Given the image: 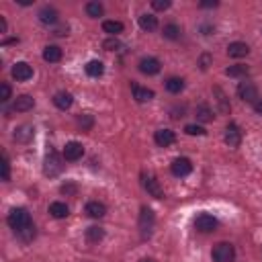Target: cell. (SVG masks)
Listing matches in <instances>:
<instances>
[{
	"label": "cell",
	"instance_id": "obj_11",
	"mask_svg": "<svg viewBox=\"0 0 262 262\" xmlns=\"http://www.w3.org/2000/svg\"><path fill=\"white\" fill-rule=\"evenodd\" d=\"M160 68H162V64H160L158 58H142V60H140V72L146 74V76L158 74Z\"/></svg>",
	"mask_w": 262,
	"mask_h": 262
},
{
	"label": "cell",
	"instance_id": "obj_33",
	"mask_svg": "<svg viewBox=\"0 0 262 262\" xmlns=\"http://www.w3.org/2000/svg\"><path fill=\"white\" fill-rule=\"evenodd\" d=\"M17 238H19V240H23V242H31V240L35 238V225L31 224V225L23 227L21 231H17Z\"/></svg>",
	"mask_w": 262,
	"mask_h": 262
},
{
	"label": "cell",
	"instance_id": "obj_31",
	"mask_svg": "<svg viewBox=\"0 0 262 262\" xmlns=\"http://www.w3.org/2000/svg\"><path fill=\"white\" fill-rule=\"evenodd\" d=\"M103 12H105V6H103L101 2H88V4H86V15L92 17V19L103 17Z\"/></svg>",
	"mask_w": 262,
	"mask_h": 262
},
{
	"label": "cell",
	"instance_id": "obj_10",
	"mask_svg": "<svg viewBox=\"0 0 262 262\" xmlns=\"http://www.w3.org/2000/svg\"><path fill=\"white\" fill-rule=\"evenodd\" d=\"M224 140L229 148H238L242 144V131L240 127L236 125V123H229V125L225 127V135H224Z\"/></svg>",
	"mask_w": 262,
	"mask_h": 262
},
{
	"label": "cell",
	"instance_id": "obj_12",
	"mask_svg": "<svg viewBox=\"0 0 262 262\" xmlns=\"http://www.w3.org/2000/svg\"><path fill=\"white\" fill-rule=\"evenodd\" d=\"M33 135H35V129H33V125H29V123H25V125H19L17 129H15V142H19V144H29L31 140H33Z\"/></svg>",
	"mask_w": 262,
	"mask_h": 262
},
{
	"label": "cell",
	"instance_id": "obj_40",
	"mask_svg": "<svg viewBox=\"0 0 262 262\" xmlns=\"http://www.w3.org/2000/svg\"><path fill=\"white\" fill-rule=\"evenodd\" d=\"M170 0H154V2H151V6H154L156 10H168L170 8Z\"/></svg>",
	"mask_w": 262,
	"mask_h": 262
},
{
	"label": "cell",
	"instance_id": "obj_29",
	"mask_svg": "<svg viewBox=\"0 0 262 262\" xmlns=\"http://www.w3.org/2000/svg\"><path fill=\"white\" fill-rule=\"evenodd\" d=\"M195 115H197V119H199L201 123H209V121H213V111H211V107H209V105H199V107H197V111H195Z\"/></svg>",
	"mask_w": 262,
	"mask_h": 262
},
{
	"label": "cell",
	"instance_id": "obj_5",
	"mask_svg": "<svg viewBox=\"0 0 262 262\" xmlns=\"http://www.w3.org/2000/svg\"><path fill=\"white\" fill-rule=\"evenodd\" d=\"M64 168V164H62V158L58 156V151H49L47 158H45V174L47 176H58Z\"/></svg>",
	"mask_w": 262,
	"mask_h": 262
},
{
	"label": "cell",
	"instance_id": "obj_30",
	"mask_svg": "<svg viewBox=\"0 0 262 262\" xmlns=\"http://www.w3.org/2000/svg\"><path fill=\"white\" fill-rule=\"evenodd\" d=\"M185 88V80L183 78H178V76H172V78H168L166 80V90L168 92H172V94H178Z\"/></svg>",
	"mask_w": 262,
	"mask_h": 262
},
{
	"label": "cell",
	"instance_id": "obj_22",
	"mask_svg": "<svg viewBox=\"0 0 262 262\" xmlns=\"http://www.w3.org/2000/svg\"><path fill=\"white\" fill-rule=\"evenodd\" d=\"M86 74L90 76V78H101L103 74H105V64L101 62V60H90L88 64H86Z\"/></svg>",
	"mask_w": 262,
	"mask_h": 262
},
{
	"label": "cell",
	"instance_id": "obj_32",
	"mask_svg": "<svg viewBox=\"0 0 262 262\" xmlns=\"http://www.w3.org/2000/svg\"><path fill=\"white\" fill-rule=\"evenodd\" d=\"M225 74H227V76H231V78L248 76V68H246V66H242V64H236V66H229L227 70H225Z\"/></svg>",
	"mask_w": 262,
	"mask_h": 262
},
{
	"label": "cell",
	"instance_id": "obj_4",
	"mask_svg": "<svg viewBox=\"0 0 262 262\" xmlns=\"http://www.w3.org/2000/svg\"><path fill=\"white\" fill-rule=\"evenodd\" d=\"M238 96H240L244 103L256 105V103H258V88L252 84V82H240V86H238Z\"/></svg>",
	"mask_w": 262,
	"mask_h": 262
},
{
	"label": "cell",
	"instance_id": "obj_25",
	"mask_svg": "<svg viewBox=\"0 0 262 262\" xmlns=\"http://www.w3.org/2000/svg\"><path fill=\"white\" fill-rule=\"evenodd\" d=\"M103 238H105V229H103V227L90 225V227L86 229V240H88L90 244H99Z\"/></svg>",
	"mask_w": 262,
	"mask_h": 262
},
{
	"label": "cell",
	"instance_id": "obj_19",
	"mask_svg": "<svg viewBox=\"0 0 262 262\" xmlns=\"http://www.w3.org/2000/svg\"><path fill=\"white\" fill-rule=\"evenodd\" d=\"M86 213L92 219H101L107 215V205L101 201H90V203H86Z\"/></svg>",
	"mask_w": 262,
	"mask_h": 262
},
{
	"label": "cell",
	"instance_id": "obj_47",
	"mask_svg": "<svg viewBox=\"0 0 262 262\" xmlns=\"http://www.w3.org/2000/svg\"><path fill=\"white\" fill-rule=\"evenodd\" d=\"M140 262H156V260H154V258H142Z\"/></svg>",
	"mask_w": 262,
	"mask_h": 262
},
{
	"label": "cell",
	"instance_id": "obj_1",
	"mask_svg": "<svg viewBox=\"0 0 262 262\" xmlns=\"http://www.w3.org/2000/svg\"><path fill=\"white\" fill-rule=\"evenodd\" d=\"M6 224L15 229V233L17 231H21L23 227H27V225H31L33 222H31V215H29V211L25 209V207H15L10 213H8V217H6Z\"/></svg>",
	"mask_w": 262,
	"mask_h": 262
},
{
	"label": "cell",
	"instance_id": "obj_16",
	"mask_svg": "<svg viewBox=\"0 0 262 262\" xmlns=\"http://www.w3.org/2000/svg\"><path fill=\"white\" fill-rule=\"evenodd\" d=\"M58 17H60V12L53 6H43V8L39 10V21L43 23V25H56L60 21Z\"/></svg>",
	"mask_w": 262,
	"mask_h": 262
},
{
	"label": "cell",
	"instance_id": "obj_17",
	"mask_svg": "<svg viewBox=\"0 0 262 262\" xmlns=\"http://www.w3.org/2000/svg\"><path fill=\"white\" fill-rule=\"evenodd\" d=\"M12 107H15V111H19V113H27L35 107V99L31 94H21V96H17V101Z\"/></svg>",
	"mask_w": 262,
	"mask_h": 262
},
{
	"label": "cell",
	"instance_id": "obj_13",
	"mask_svg": "<svg viewBox=\"0 0 262 262\" xmlns=\"http://www.w3.org/2000/svg\"><path fill=\"white\" fill-rule=\"evenodd\" d=\"M144 188L148 190V195H151L154 199H162L164 197V190H162L160 183L156 181L154 176H144Z\"/></svg>",
	"mask_w": 262,
	"mask_h": 262
},
{
	"label": "cell",
	"instance_id": "obj_23",
	"mask_svg": "<svg viewBox=\"0 0 262 262\" xmlns=\"http://www.w3.org/2000/svg\"><path fill=\"white\" fill-rule=\"evenodd\" d=\"M43 60L49 62V64L60 62V60H62V49H60L58 45H47V47L43 49Z\"/></svg>",
	"mask_w": 262,
	"mask_h": 262
},
{
	"label": "cell",
	"instance_id": "obj_24",
	"mask_svg": "<svg viewBox=\"0 0 262 262\" xmlns=\"http://www.w3.org/2000/svg\"><path fill=\"white\" fill-rule=\"evenodd\" d=\"M181 27H178L176 23H168V25H164V29H162V35L170 39V41H176V39H181Z\"/></svg>",
	"mask_w": 262,
	"mask_h": 262
},
{
	"label": "cell",
	"instance_id": "obj_14",
	"mask_svg": "<svg viewBox=\"0 0 262 262\" xmlns=\"http://www.w3.org/2000/svg\"><path fill=\"white\" fill-rule=\"evenodd\" d=\"M174 140H176V135H174V131H170V129H158V131L154 133V142H156L160 148L172 146Z\"/></svg>",
	"mask_w": 262,
	"mask_h": 262
},
{
	"label": "cell",
	"instance_id": "obj_2",
	"mask_svg": "<svg viewBox=\"0 0 262 262\" xmlns=\"http://www.w3.org/2000/svg\"><path fill=\"white\" fill-rule=\"evenodd\" d=\"M213 260L215 262H233L236 260V250L229 242H219L215 248H213Z\"/></svg>",
	"mask_w": 262,
	"mask_h": 262
},
{
	"label": "cell",
	"instance_id": "obj_28",
	"mask_svg": "<svg viewBox=\"0 0 262 262\" xmlns=\"http://www.w3.org/2000/svg\"><path fill=\"white\" fill-rule=\"evenodd\" d=\"M140 27H142L144 31L150 33V31H154L156 27H158V19H156L154 15H148V12H146V15L140 17Z\"/></svg>",
	"mask_w": 262,
	"mask_h": 262
},
{
	"label": "cell",
	"instance_id": "obj_38",
	"mask_svg": "<svg viewBox=\"0 0 262 262\" xmlns=\"http://www.w3.org/2000/svg\"><path fill=\"white\" fill-rule=\"evenodd\" d=\"M76 190H78V187L74 185V183H66V185H62V188H60V192L62 195H76Z\"/></svg>",
	"mask_w": 262,
	"mask_h": 262
},
{
	"label": "cell",
	"instance_id": "obj_39",
	"mask_svg": "<svg viewBox=\"0 0 262 262\" xmlns=\"http://www.w3.org/2000/svg\"><path fill=\"white\" fill-rule=\"evenodd\" d=\"M185 131H187V135H205V129L201 125H187Z\"/></svg>",
	"mask_w": 262,
	"mask_h": 262
},
{
	"label": "cell",
	"instance_id": "obj_44",
	"mask_svg": "<svg viewBox=\"0 0 262 262\" xmlns=\"http://www.w3.org/2000/svg\"><path fill=\"white\" fill-rule=\"evenodd\" d=\"M0 33H6V21H4V17H0Z\"/></svg>",
	"mask_w": 262,
	"mask_h": 262
},
{
	"label": "cell",
	"instance_id": "obj_46",
	"mask_svg": "<svg viewBox=\"0 0 262 262\" xmlns=\"http://www.w3.org/2000/svg\"><path fill=\"white\" fill-rule=\"evenodd\" d=\"M254 111H256L258 115H262V101H258V103L254 105Z\"/></svg>",
	"mask_w": 262,
	"mask_h": 262
},
{
	"label": "cell",
	"instance_id": "obj_20",
	"mask_svg": "<svg viewBox=\"0 0 262 262\" xmlns=\"http://www.w3.org/2000/svg\"><path fill=\"white\" fill-rule=\"evenodd\" d=\"M49 215L56 217V219H64V217L70 215V207H68L66 203H62V201H53L49 205Z\"/></svg>",
	"mask_w": 262,
	"mask_h": 262
},
{
	"label": "cell",
	"instance_id": "obj_34",
	"mask_svg": "<svg viewBox=\"0 0 262 262\" xmlns=\"http://www.w3.org/2000/svg\"><path fill=\"white\" fill-rule=\"evenodd\" d=\"M92 123H94V119H92V115H88V113H84V115L78 117V125H80L82 131H88V129L92 127Z\"/></svg>",
	"mask_w": 262,
	"mask_h": 262
},
{
	"label": "cell",
	"instance_id": "obj_15",
	"mask_svg": "<svg viewBox=\"0 0 262 262\" xmlns=\"http://www.w3.org/2000/svg\"><path fill=\"white\" fill-rule=\"evenodd\" d=\"M250 53V47H248L244 41H233V43L227 45V56L229 58H246Z\"/></svg>",
	"mask_w": 262,
	"mask_h": 262
},
{
	"label": "cell",
	"instance_id": "obj_9",
	"mask_svg": "<svg viewBox=\"0 0 262 262\" xmlns=\"http://www.w3.org/2000/svg\"><path fill=\"white\" fill-rule=\"evenodd\" d=\"M12 78L17 82H27L33 78V68L27 62H17L15 68H12Z\"/></svg>",
	"mask_w": 262,
	"mask_h": 262
},
{
	"label": "cell",
	"instance_id": "obj_21",
	"mask_svg": "<svg viewBox=\"0 0 262 262\" xmlns=\"http://www.w3.org/2000/svg\"><path fill=\"white\" fill-rule=\"evenodd\" d=\"M131 90H133V99H135L137 103H150L151 99H154V90H150V88H144V86L133 84Z\"/></svg>",
	"mask_w": 262,
	"mask_h": 262
},
{
	"label": "cell",
	"instance_id": "obj_41",
	"mask_svg": "<svg viewBox=\"0 0 262 262\" xmlns=\"http://www.w3.org/2000/svg\"><path fill=\"white\" fill-rule=\"evenodd\" d=\"M68 29H70V27H68V25H60V27H56V31H53V35L64 37V35H68Z\"/></svg>",
	"mask_w": 262,
	"mask_h": 262
},
{
	"label": "cell",
	"instance_id": "obj_35",
	"mask_svg": "<svg viewBox=\"0 0 262 262\" xmlns=\"http://www.w3.org/2000/svg\"><path fill=\"white\" fill-rule=\"evenodd\" d=\"M103 47H105L107 51H117V49L121 47V43H119L117 37H109V39L103 41Z\"/></svg>",
	"mask_w": 262,
	"mask_h": 262
},
{
	"label": "cell",
	"instance_id": "obj_42",
	"mask_svg": "<svg viewBox=\"0 0 262 262\" xmlns=\"http://www.w3.org/2000/svg\"><path fill=\"white\" fill-rule=\"evenodd\" d=\"M183 113H185V107H174V109H172V119H181V117H185Z\"/></svg>",
	"mask_w": 262,
	"mask_h": 262
},
{
	"label": "cell",
	"instance_id": "obj_26",
	"mask_svg": "<svg viewBox=\"0 0 262 262\" xmlns=\"http://www.w3.org/2000/svg\"><path fill=\"white\" fill-rule=\"evenodd\" d=\"M213 94L217 96V105H219V111H222L224 115H227L229 113V103H227V96H225V92L219 88V86H215L213 88Z\"/></svg>",
	"mask_w": 262,
	"mask_h": 262
},
{
	"label": "cell",
	"instance_id": "obj_7",
	"mask_svg": "<svg viewBox=\"0 0 262 262\" xmlns=\"http://www.w3.org/2000/svg\"><path fill=\"white\" fill-rule=\"evenodd\" d=\"M64 158L68 160V162H76V160H80L82 156H84V148H82V144L80 142H68L66 146H64Z\"/></svg>",
	"mask_w": 262,
	"mask_h": 262
},
{
	"label": "cell",
	"instance_id": "obj_43",
	"mask_svg": "<svg viewBox=\"0 0 262 262\" xmlns=\"http://www.w3.org/2000/svg\"><path fill=\"white\" fill-rule=\"evenodd\" d=\"M199 64H201L203 70H207V68H209V64H211V58L205 53V56H201V62H199Z\"/></svg>",
	"mask_w": 262,
	"mask_h": 262
},
{
	"label": "cell",
	"instance_id": "obj_36",
	"mask_svg": "<svg viewBox=\"0 0 262 262\" xmlns=\"http://www.w3.org/2000/svg\"><path fill=\"white\" fill-rule=\"evenodd\" d=\"M8 178H10V162H8V156L2 154V181L8 183Z\"/></svg>",
	"mask_w": 262,
	"mask_h": 262
},
{
	"label": "cell",
	"instance_id": "obj_3",
	"mask_svg": "<svg viewBox=\"0 0 262 262\" xmlns=\"http://www.w3.org/2000/svg\"><path fill=\"white\" fill-rule=\"evenodd\" d=\"M156 225V215L151 209L148 207H142V213H140V231L144 238H150L151 236V229Z\"/></svg>",
	"mask_w": 262,
	"mask_h": 262
},
{
	"label": "cell",
	"instance_id": "obj_37",
	"mask_svg": "<svg viewBox=\"0 0 262 262\" xmlns=\"http://www.w3.org/2000/svg\"><path fill=\"white\" fill-rule=\"evenodd\" d=\"M10 94H12L10 86L6 84V82H2V84H0V101H2V103H6V101L10 99Z\"/></svg>",
	"mask_w": 262,
	"mask_h": 262
},
{
	"label": "cell",
	"instance_id": "obj_8",
	"mask_svg": "<svg viewBox=\"0 0 262 262\" xmlns=\"http://www.w3.org/2000/svg\"><path fill=\"white\" fill-rule=\"evenodd\" d=\"M170 172L178 178H183V176H188L192 172V164L188 158H176L172 164H170Z\"/></svg>",
	"mask_w": 262,
	"mask_h": 262
},
{
	"label": "cell",
	"instance_id": "obj_45",
	"mask_svg": "<svg viewBox=\"0 0 262 262\" xmlns=\"http://www.w3.org/2000/svg\"><path fill=\"white\" fill-rule=\"evenodd\" d=\"M199 6H201V8H215V6H217V2H201Z\"/></svg>",
	"mask_w": 262,
	"mask_h": 262
},
{
	"label": "cell",
	"instance_id": "obj_27",
	"mask_svg": "<svg viewBox=\"0 0 262 262\" xmlns=\"http://www.w3.org/2000/svg\"><path fill=\"white\" fill-rule=\"evenodd\" d=\"M103 31L109 33L111 37H117L119 33H123V23L121 21H105L103 23Z\"/></svg>",
	"mask_w": 262,
	"mask_h": 262
},
{
	"label": "cell",
	"instance_id": "obj_18",
	"mask_svg": "<svg viewBox=\"0 0 262 262\" xmlns=\"http://www.w3.org/2000/svg\"><path fill=\"white\" fill-rule=\"evenodd\" d=\"M53 105L58 109H62V111H66V109H70L74 105V96L66 90H60V92H56V96H53Z\"/></svg>",
	"mask_w": 262,
	"mask_h": 262
},
{
	"label": "cell",
	"instance_id": "obj_6",
	"mask_svg": "<svg viewBox=\"0 0 262 262\" xmlns=\"http://www.w3.org/2000/svg\"><path fill=\"white\" fill-rule=\"evenodd\" d=\"M195 227H197L199 231H203V233L215 231V229H217V219H215L213 215H209V213H201V215H197V219H195Z\"/></svg>",
	"mask_w": 262,
	"mask_h": 262
}]
</instances>
